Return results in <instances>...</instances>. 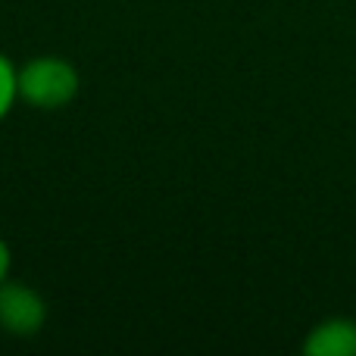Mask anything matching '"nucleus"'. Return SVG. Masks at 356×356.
<instances>
[{
  "label": "nucleus",
  "instance_id": "2",
  "mask_svg": "<svg viewBox=\"0 0 356 356\" xmlns=\"http://www.w3.org/2000/svg\"><path fill=\"white\" fill-rule=\"evenodd\" d=\"M47 300L41 297L38 288L16 282V278H6L0 284V332L3 334L19 341L38 338L47 325Z\"/></svg>",
  "mask_w": 356,
  "mask_h": 356
},
{
  "label": "nucleus",
  "instance_id": "3",
  "mask_svg": "<svg viewBox=\"0 0 356 356\" xmlns=\"http://www.w3.org/2000/svg\"><path fill=\"white\" fill-rule=\"evenodd\" d=\"M300 350L307 356H356V319L328 316L307 332Z\"/></svg>",
  "mask_w": 356,
  "mask_h": 356
},
{
  "label": "nucleus",
  "instance_id": "1",
  "mask_svg": "<svg viewBox=\"0 0 356 356\" xmlns=\"http://www.w3.org/2000/svg\"><path fill=\"white\" fill-rule=\"evenodd\" d=\"M19 104L41 113L66 110L81 91V75L66 56L60 54H38L16 66Z\"/></svg>",
  "mask_w": 356,
  "mask_h": 356
},
{
  "label": "nucleus",
  "instance_id": "4",
  "mask_svg": "<svg viewBox=\"0 0 356 356\" xmlns=\"http://www.w3.org/2000/svg\"><path fill=\"white\" fill-rule=\"evenodd\" d=\"M19 104V88H16V63L0 50V122L13 113Z\"/></svg>",
  "mask_w": 356,
  "mask_h": 356
},
{
  "label": "nucleus",
  "instance_id": "5",
  "mask_svg": "<svg viewBox=\"0 0 356 356\" xmlns=\"http://www.w3.org/2000/svg\"><path fill=\"white\" fill-rule=\"evenodd\" d=\"M10 269H13V250L3 241V234H0V284L10 278Z\"/></svg>",
  "mask_w": 356,
  "mask_h": 356
}]
</instances>
